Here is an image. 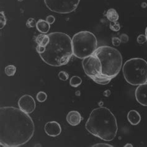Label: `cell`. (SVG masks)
<instances>
[{
	"mask_svg": "<svg viewBox=\"0 0 147 147\" xmlns=\"http://www.w3.org/2000/svg\"><path fill=\"white\" fill-rule=\"evenodd\" d=\"M137 101L142 106H147V83L138 85L135 92Z\"/></svg>",
	"mask_w": 147,
	"mask_h": 147,
	"instance_id": "obj_10",
	"label": "cell"
},
{
	"mask_svg": "<svg viewBox=\"0 0 147 147\" xmlns=\"http://www.w3.org/2000/svg\"><path fill=\"white\" fill-rule=\"evenodd\" d=\"M85 126L89 133L107 142L113 141L118 131L115 115L106 107H99L92 110Z\"/></svg>",
	"mask_w": 147,
	"mask_h": 147,
	"instance_id": "obj_3",
	"label": "cell"
},
{
	"mask_svg": "<svg viewBox=\"0 0 147 147\" xmlns=\"http://www.w3.org/2000/svg\"><path fill=\"white\" fill-rule=\"evenodd\" d=\"M71 40L73 55L80 59L93 55L98 48V40L95 35L87 30L75 34Z\"/></svg>",
	"mask_w": 147,
	"mask_h": 147,
	"instance_id": "obj_5",
	"label": "cell"
},
{
	"mask_svg": "<svg viewBox=\"0 0 147 147\" xmlns=\"http://www.w3.org/2000/svg\"><path fill=\"white\" fill-rule=\"evenodd\" d=\"M59 78L61 81H67L69 78V75L66 71H60L59 73Z\"/></svg>",
	"mask_w": 147,
	"mask_h": 147,
	"instance_id": "obj_24",
	"label": "cell"
},
{
	"mask_svg": "<svg viewBox=\"0 0 147 147\" xmlns=\"http://www.w3.org/2000/svg\"><path fill=\"white\" fill-rule=\"evenodd\" d=\"M5 74L8 76H12L15 75L16 72V67L13 65H9L5 68Z\"/></svg>",
	"mask_w": 147,
	"mask_h": 147,
	"instance_id": "obj_19",
	"label": "cell"
},
{
	"mask_svg": "<svg viewBox=\"0 0 147 147\" xmlns=\"http://www.w3.org/2000/svg\"><path fill=\"white\" fill-rule=\"evenodd\" d=\"M106 16L110 22L117 21L119 18L117 11L114 8H111L108 9L106 12Z\"/></svg>",
	"mask_w": 147,
	"mask_h": 147,
	"instance_id": "obj_16",
	"label": "cell"
},
{
	"mask_svg": "<svg viewBox=\"0 0 147 147\" xmlns=\"http://www.w3.org/2000/svg\"><path fill=\"white\" fill-rule=\"evenodd\" d=\"M45 21H47L49 24H50V25L53 24L54 22L55 21V18L54 16H51V15H50V16H48L47 18H46Z\"/></svg>",
	"mask_w": 147,
	"mask_h": 147,
	"instance_id": "obj_27",
	"label": "cell"
},
{
	"mask_svg": "<svg viewBox=\"0 0 147 147\" xmlns=\"http://www.w3.org/2000/svg\"><path fill=\"white\" fill-rule=\"evenodd\" d=\"M80 0H44L45 6L52 12L69 14L75 11Z\"/></svg>",
	"mask_w": 147,
	"mask_h": 147,
	"instance_id": "obj_7",
	"label": "cell"
},
{
	"mask_svg": "<svg viewBox=\"0 0 147 147\" xmlns=\"http://www.w3.org/2000/svg\"><path fill=\"white\" fill-rule=\"evenodd\" d=\"M122 72L126 82L133 86L147 83V61L141 58H133L126 61Z\"/></svg>",
	"mask_w": 147,
	"mask_h": 147,
	"instance_id": "obj_6",
	"label": "cell"
},
{
	"mask_svg": "<svg viewBox=\"0 0 147 147\" xmlns=\"http://www.w3.org/2000/svg\"><path fill=\"white\" fill-rule=\"evenodd\" d=\"M50 41V38L49 35H45V34H41L38 35V36L36 38V43L38 45L43 46L46 47V46L48 45Z\"/></svg>",
	"mask_w": 147,
	"mask_h": 147,
	"instance_id": "obj_15",
	"label": "cell"
},
{
	"mask_svg": "<svg viewBox=\"0 0 147 147\" xmlns=\"http://www.w3.org/2000/svg\"><path fill=\"white\" fill-rule=\"evenodd\" d=\"M36 28L42 34H47L50 29V24L43 19H39L36 24Z\"/></svg>",
	"mask_w": 147,
	"mask_h": 147,
	"instance_id": "obj_14",
	"label": "cell"
},
{
	"mask_svg": "<svg viewBox=\"0 0 147 147\" xmlns=\"http://www.w3.org/2000/svg\"><path fill=\"white\" fill-rule=\"evenodd\" d=\"M0 18H1V21H0V22H0L1 27H0V29H2L6 24V18L5 17V13L3 11H1V13H0Z\"/></svg>",
	"mask_w": 147,
	"mask_h": 147,
	"instance_id": "obj_23",
	"label": "cell"
},
{
	"mask_svg": "<svg viewBox=\"0 0 147 147\" xmlns=\"http://www.w3.org/2000/svg\"><path fill=\"white\" fill-rule=\"evenodd\" d=\"M82 65L84 73L91 79L102 75L101 63L94 54L83 59Z\"/></svg>",
	"mask_w": 147,
	"mask_h": 147,
	"instance_id": "obj_8",
	"label": "cell"
},
{
	"mask_svg": "<svg viewBox=\"0 0 147 147\" xmlns=\"http://www.w3.org/2000/svg\"><path fill=\"white\" fill-rule=\"evenodd\" d=\"M127 119L131 125H137L141 121V115L135 110H131L127 114Z\"/></svg>",
	"mask_w": 147,
	"mask_h": 147,
	"instance_id": "obj_13",
	"label": "cell"
},
{
	"mask_svg": "<svg viewBox=\"0 0 147 147\" xmlns=\"http://www.w3.org/2000/svg\"><path fill=\"white\" fill-rule=\"evenodd\" d=\"M124 146H125V147H127V146H131V147H132L133 145H131V144H127L125 145Z\"/></svg>",
	"mask_w": 147,
	"mask_h": 147,
	"instance_id": "obj_31",
	"label": "cell"
},
{
	"mask_svg": "<svg viewBox=\"0 0 147 147\" xmlns=\"http://www.w3.org/2000/svg\"><path fill=\"white\" fill-rule=\"evenodd\" d=\"M36 24L37 22L36 20H35L34 18H29L28 19V21H27L26 26L29 28H34L35 26H36Z\"/></svg>",
	"mask_w": 147,
	"mask_h": 147,
	"instance_id": "obj_22",
	"label": "cell"
},
{
	"mask_svg": "<svg viewBox=\"0 0 147 147\" xmlns=\"http://www.w3.org/2000/svg\"><path fill=\"white\" fill-rule=\"evenodd\" d=\"M18 106L20 109L27 114H31L34 111L36 107V101L32 96L25 94L19 98Z\"/></svg>",
	"mask_w": 147,
	"mask_h": 147,
	"instance_id": "obj_9",
	"label": "cell"
},
{
	"mask_svg": "<svg viewBox=\"0 0 147 147\" xmlns=\"http://www.w3.org/2000/svg\"><path fill=\"white\" fill-rule=\"evenodd\" d=\"M109 28L113 31L118 32L121 29V26H120V24L117 21L111 22Z\"/></svg>",
	"mask_w": 147,
	"mask_h": 147,
	"instance_id": "obj_21",
	"label": "cell"
},
{
	"mask_svg": "<svg viewBox=\"0 0 147 147\" xmlns=\"http://www.w3.org/2000/svg\"><path fill=\"white\" fill-rule=\"evenodd\" d=\"M50 41L45 51L39 54L45 63L52 67H61L67 65L73 53L72 40L68 34L55 32L49 34Z\"/></svg>",
	"mask_w": 147,
	"mask_h": 147,
	"instance_id": "obj_2",
	"label": "cell"
},
{
	"mask_svg": "<svg viewBox=\"0 0 147 147\" xmlns=\"http://www.w3.org/2000/svg\"><path fill=\"white\" fill-rule=\"evenodd\" d=\"M67 121L71 126H76L79 125L82 121V116L79 112L76 111H71L69 112L67 115Z\"/></svg>",
	"mask_w": 147,
	"mask_h": 147,
	"instance_id": "obj_12",
	"label": "cell"
},
{
	"mask_svg": "<svg viewBox=\"0 0 147 147\" xmlns=\"http://www.w3.org/2000/svg\"><path fill=\"white\" fill-rule=\"evenodd\" d=\"M112 42L114 46H119L121 43V40L119 38L114 37L112 38Z\"/></svg>",
	"mask_w": 147,
	"mask_h": 147,
	"instance_id": "obj_26",
	"label": "cell"
},
{
	"mask_svg": "<svg viewBox=\"0 0 147 147\" xmlns=\"http://www.w3.org/2000/svg\"><path fill=\"white\" fill-rule=\"evenodd\" d=\"M18 1H22L23 0H18Z\"/></svg>",
	"mask_w": 147,
	"mask_h": 147,
	"instance_id": "obj_33",
	"label": "cell"
},
{
	"mask_svg": "<svg viewBox=\"0 0 147 147\" xmlns=\"http://www.w3.org/2000/svg\"><path fill=\"white\" fill-rule=\"evenodd\" d=\"M145 36H146V42H147V34H146Z\"/></svg>",
	"mask_w": 147,
	"mask_h": 147,
	"instance_id": "obj_34",
	"label": "cell"
},
{
	"mask_svg": "<svg viewBox=\"0 0 147 147\" xmlns=\"http://www.w3.org/2000/svg\"><path fill=\"white\" fill-rule=\"evenodd\" d=\"M137 42L138 44H144L145 42L146 41V36H145V35H143V34L139 35L137 37Z\"/></svg>",
	"mask_w": 147,
	"mask_h": 147,
	"instance_id": "obj_25",
	"label": "cell"
},
{
	"mask_svg": "<svg viewBox=\"0 0 147 147\" xmlns=\"http://www.w3.org/2000/svg\"><path fill=\"white\" fill-rule=\"evenodd\" d=\"M44 130L46 134L52 137L59 136L61 132V125L59 122L56 121H50L46 123Z\"/></svg>",
	"mask_w": 147,
	"mask_h": 147,
	"instance_id": "obj_11",
	"label": "cell"
},
{
	"mask_svg": "<svg viewBox=\"0 0 147 147\" xmlns=\"http://www.w3.org/2000/svg\"><path fill=\"white\" fill-rule=\"evenodd\" d=\"M94 55L98 57L102 66V75L113 80L117 76L122 67V56L118 50L104 45L97 48Z\"/></svg>",
	"mask_w": 147,
	"mask_h": 147,
	"instance_id": "obj_4",
	"label": "cell"
},
{
	"mask_svg": "<svg viewBox=\"0 0 147 147\" xmlns=\"http://www.w3.org/2000/svg\"><path fill=\"white\" fill-rule=\"evenodd\" d=\"M146 34H147V27H146V29H145V35Z\"/></svg>",
	"mask_w": 147,
	"mask_h": 147,
	"instance_id": "obj_32",
	"label": "cell"
},
{
	"mask_svg": "<svg viewBox=\"0 0 147 147\" xmlns=\"http://www.w3.org/2000/svg\"><path fill=\"white\" fill-rule=\"evenodd\" d=\"M36 98L38 102H44L47 99V94L44 91H40L37 93Z\"/></svg>",
	"mask_w": 147,
	"mask_h": 147,
	"instance_id": "obj_20",
	"label": "cell"
},
{
	"mask_svg": "<svg viewBox=\"0 0 147 147\" xmlns=\"http://www.w3.org/2000/svg\"><path fill=\"white\" fill-rule=\"evenodd\" d=\"M36 51L39 54L43 53L45 51V47H43V46L38 45V46H37V47H36Z\"/></svg>",
	"mask_w": 147,
	"mask_h": 147,
	"instance_id": "obj_29",
	"label": "cell"
},
{
	"mask_svg": "<svg viewBox=\"0 0 147 147\" xmlns=\"http://www.w3.org/2000/svg\"><path fill=\"white\" fill-rule=\"evenodd\" d=\"M82 79L78 76H73L69 80L70 86L74 88H77L82 84Z\"/></svg>",
	"mask_w": 147,
	"mask_h": 147,
	"instance_id": "obj_18",
	"label": "cell"
},
{
	"mask_svg": "<svg viewBox=\"0 0 147 147\" xmlns=\"http://www.w3.org/2000/svg\"><path fill=\"white\" fill-rule=\"evenodd\" d=\"M93 147H96V146H98V147H102V146H106V147H113L114 146L111 145L109 144H96L92 146Z\"/></svg>",
	"mask_w": 147,
	"mask_h": 147,
	"instance_id": "obj_30",
	"label": "cell"
},
{
	"mask_svg": "<svg viewBox=\"0 0 147 147\" xmlns=\"http://www.w3.org/2000/svg\"><path fill=\"white\" fill-rule=\"evenodd\" d=\"M91 80H93L94 82L97 84L101 85H106L107 84H109L112 80V79L109 78V77L103 75L94 77V78H92Z\"/></svg>",
	"mask_w": 147,
	"mask_h": 147,
	"instance_id": "obj_17",
	"label": "cell"
},
{
	"mask_svg": "<svg viewBox=\"0 0 147 147\" xmlns=\"http://www.w3.org/2000/svg\"><path fill=\"white\" fill-rule=\"evenodd\" d=\"M120 39L121 40V42H123V43H126L129 41V36L125 34H122L121 37H120Z\"/></svg>",
	"mask_w": 147,
	"mask_h": 147,
	"instance_id": "obj_28",
	"label": "cell"
},
{
	"mask_svg": "<svg viewBox=\"0 0 147 147\" xmlns=\"http://www.w3.org/2000/svg\"><path fill=\"white\" fill-rule=\"evenodd\" d=\"M34 122L28 114L19 108H0V144L4 147H19L32 138Z\"/></svg>",
	"mask_w": 147,
	"mask_h": 147,
	"instance_id": "obj_1",
	"label": "cell"
}]
</instances>
